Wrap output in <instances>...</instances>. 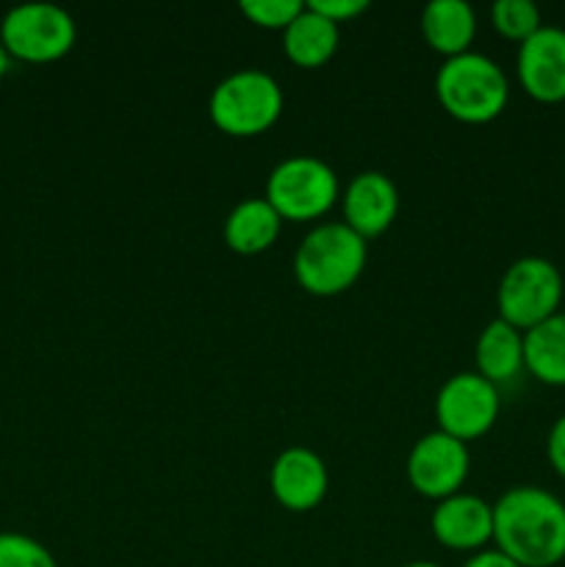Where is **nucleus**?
Masks as SVG:
<instances>
[{
  "instance_id": "obj_1",
  "label": "nucleus",
  "mask_w": 565,
  "mask_h": 567,
  "mask_svg": "<svg viewBox=\"0 0 565 567\" xmlns=\"http://www.w3.org/2000/svg\"><path fill=\"white\" fill-rule=\"evenodd\" d=\"M493 540L518 567H554L565 559V502L537 485L510 487L493 504Z\"/></svg>"
},
{
  "instance_id": "obj_2",
  "label": "nucleus",
  "mask_w": 565,
  "mask_h": 567,
  "mask_svg": "<svg viewBox=\"0 0 565 567\" xmlns=\"http://www.w3.org/2000/svg\"><path fill=\"white\" fill-rule=\"evenodd\" d=\"M369 247L347 221H325L299 241L294 252V277L316 297H336L363 275Z\"/></svg>"
},
{
  "instance_id": "obj_3",
  "label": "nucleus",
  "mask_w": 565,
  "mask_h": 567,
  "mask_svg": "<svg viewBox=\"0 0 565 567\" xmlns=\"http://www.w3.org/2000/svg\"><path fill=\"white\" fill-rule=\"evenodd\" d=\"M435 94L454 120L482 125L504 111L510 83L496 61L469 50L443 61L435 78Z\"/></svg>"
},
{
  "instance_id": "obj_4",
  "label": "nucleus",
  "mask_w": 565,
  "mask_h": 567,
  "mask_svg": "<svg viewBox=\"0 0 565 567\" xmlns=\"http://www.w3.org/2000/svg\"><path fill=\"white\" fill-rule=\"evenodd\" d=\"M208 114L230 136H258L282 114V89L269 72L238 70L216 83Z\"/></svg>"
},
{
  "instance_id": "obj_5",
  "label": "nucleus",
  "mask_w": 565,
  "mask_h": 567,
  "mask_svg": "<svg viewBox=\"0 0 565 567\" xmlns=\"http://www.w3.org/2000/svg\"><path fill=\"white\" fill-rule=\"evenodd\" d=\"M563 302V275L541 255L513 260L499 280V319L526 332L541 321L552 319Z\"/></svg>"
},
{
  "instance_id": "obj_6",
  "label": "nucleus",
  "mask_w": 565,
  "mask_h": 567,
  "mask_svg": "<svg viewBox=\"0 0 565 567\" xmlns=\"http://www.w3.org/2000/svg\"><path fill=\"white\" fill-rule=\"evenodd\" d=\"M266 199L282 219H319L338 199V177L332 166L316 155H291L271 169Z\"/></svg>"
},
{
  "instance_id": "obj_7",
  "label": "nucleus",
  "mask_w": 565,
  "mask_h": 567,
  "mask_svg": "<svg viewBox=\"0 0 565 567\" xmlns=\"http://www.w3.org/2000/svg\"><path fill=\"white\" fill-rule=\"evenodd\" d=\"M0 42L14 59L44 64L70 53L75 44V20L55 3H20L6 11L0 22Z\"/></svg>"
},
{
  "instance_id": "obj_8",
  "label": "nucleus",
  "mask_w": 565,
  "mask_h": 567,
  "mask_svg": "<svg viewBox=\"0 0 565 567\" xmlns=\"http://www.w3.org/2000/svg\"><path fill=\"white\" fill-rule=\"evenodd\" d=\"M499 388L476 371L452 374L441 385L435 399V415L441 432L458 437V441H474L482 437L499 419Z\"/></svg>"
},
{
  "instance_id": "obj_9",
  "label": "nucleus",
  "mask_w": 565,
  "mask_h": 567,
  "mask_svg": "<svg viewBox=\"0 0 565 567\" xmlns=\"http://www.w3.org/2000/svg\"><path fill=\"white\" fill-rule=\"evenodd\" d=\"M469 446L446 432L435 430L421 437L408 454V480L421 496L443 498L454 496L469 476Z\"/></svg>"
},
{
  "instance_id": "obj_10",
  "label": "nucleus",
  "mask_w": 565,
  "mask_h": 567,
  "mask_svg": "<svg viewBox=\"0 0 565 567\" xmlns=\"http://www.w3.org/2000/svg\"><path fill=\"white\" fill-rule=\"evenodd\" d=\"M518 81L541 103L565 100V28L543 25L518 44Z\"/></svg>"
},
{
  "instance_id": "obj_11",
  "label": "nucleus",
  "mask_w": 565,
  "mask_h": 567,
  "mask_svg": "<svg viewBox=\"0 0 565 567\" xmlns=\"http://www.w3.org/2000/svg\"><path fill=\"white\" fill-rule=\"evenodd\" d=\"M330 474H327L325 460L305 446H291L277 454L271 463L269 487L277 502L294 513H308L319 507L327 496Z\"/></svg>"
},
{
  "instance_id": "obj_12",
  "label": "nucleus",
  "mask_w": 565,
  "mask_h": 567,
  "mask_svg": "<svg viewBox=\"0 0 565 567\" xmlns=\"http://www.w3.org/2000/svg\"><path fill=\"white\" fill-rule=\"evenodd\" d=\"M432 535L454 551H482L493 540V504L471 493L443 498L432 513Z\"/></svg>"
},
{
  "instance_id": "obj_13",
  "label": "nucleus",
  "mask_w": 565,
  "mask_h": 567,
  "mask_svg": "<svg viewBox=\"0 0 565 567\" xmlns=\"http://www.w3.org/2000/svg\"><path fill=\"white\" fill-rule=\"evenodd\" d=\"M399 210V192L382 172L369 169L352 177L343 192V216L358 236L374 238L393 225Z\"/></svg>"
},
{
  "instance_id": "obj_14",
  "label": "nucleus",
  "mask_w": 565,
  "mask_h": 567,
  "mask_svg": "<svg viewBox=\"0 0 565 567\" xmlns=\"http://www.w3.org/2000/svg\"><path fill=\"white\" fill-rule=\"evenodd\" d=\"M421 31L432 50L452 59L469 53L476 33V14L465 0H430L421 14Z\"/></svg>"
},
{
  "instance_id": "obj_15",
  "label": "nucleus",
  "mask_w": 565,
  "mask_h": 567,
  "mask_svg": "<svg viewBox=\"0 0 565 567\" xmlns=\"http://www.w3.org/2000/svg\"><path fill=\"white\" fill-rule=\"evenodd\" d=\"M282 216L271 208L269 199L249 197L238 203L225 219V241L238 255H258L277 241Z\"/></svg>"
},
{
  "instance_id": "obj_16",
  "label": "nucleus",
  "mask_w": 565,
  "mask_h": 567,
  "mask_svg": "<svg viewBox=\"0 0 565 567\" xmlns=\"http://www.w3.org/2000/svg\"><path fill=\"white\" fill-rule=\"evenodd\" d=\"M474 360L476 374L491 380L493 385L510 382L524 369V332L504 319H493L476 338Z\"/></svg>"
},
{
  "instance_id": "obj_17",
  "label": "nucleus",
  "mask_w": 565,
  "mask_h": 567,
  "mask_svg": "<svg viewBox=\"0 0 565 567\" xmlns=\"http://www.w3.org/2000/svg\"><path fill=\"white\" fill-rule=\"evenodd\" d=\"M338 39H341V33H338L336 22L321 17L319 11L305 3L297 20L282 31V48H286V55L294 64L321 66L338 50Z\"/></svg>"
},
{
  "instance_id": "obj_18",
  "label": "nucleus",
  "mask_w": 565,
  "mask_h": 567,
  "mask_svg": "<svg viewBox=\"0 0 565 567\" xmlns=\"http://www.w3.org/2000/svg\"><path fill=\"white\" fill-rule=\"evenodd\" d=\"M524 365L546 385H565V310L524 332Z\"/></svg>"
},
{
  "instance_id": "obj_19",
  "label": "nucleus",
  "mask_w": 565,
  "mask_h": 567,
  "mask_svg": "<svg viewBox=\"0 0 565 567\" xmlns=\"http://www.w3.org/2000/svg\"><path fill=\"white\" fill-rule=\"evenodd\" d=\"M491 20L502 37L513 42H526L537 28H543L541 9L532 0H496L491 9Z\"/></svg>"
},
{
  "instance_id": "obj_20",
  "label": "nucleus",
  "mask_w": 565,
  "mask_h": 567,
  "mask_svg": "<svg viewBox=\"0 0 565 567\" xmlns=\"http://www.w3.org/2000/svg\"><path fill=\"white\" fill-rule=\"evenodd\" d=\"M0 567H59L53 554L20 532H0Z\"/></svg>"
},
{
  "instance_id": "obj_21",
  "label": "nucleus",
  "mask_w": 565,
  "mask_h": 567,
  "mask_svg": "<svg viewBox=\"0 0 565 567\" xmlns=\"http://www.w3.org/2000/svg\"><path fill=\"white\" fill-rule=\"evenodd\" d=\"M302 9V0H242V14L255 25L271 31H286Z\"/></svg>"
},
{
  "instance_id": "obj_22",
  "label": "nucleus",
  "mask_w": 565,
  "mask_h": 567,
  "mask_svg": "<svg viewBox=\"0 0 565 567\" xmlns=\"http://www.w3.org/2000/svg\"><path fill=\"white\" fill-rule=\"evenodd\" d=\"M308 6L338 25V22L363 14V11L369 9V0H310Z\"/></svg>"
},
{
  "instance_id": "obj_23",
  "label": "nucleus",
  "mask_w": 565,
  "mask_h": 567,
  "mask_svg": "<svg viewBox=\"0 0 565 567\" xmlns=\"http://www.w3.org/2000/svg\"><path fill=\"white\" fill-rule=\"evenodd\" d=\"M546 454L552 468L565 480V415H559V419L552 424V430H548Z\"/></svg>"
},
{
  "instance_id": "obj_24",
  "label": "nucleus",
  "mask_w": 565,
  "mask_h": 567,
  "mask_svg": "<svg viewBox=\"0 0 565 567\" xmlns=\"http://www.w3.org/2000/svg\"><path fill=\"white\" fill-rule=\"evenodd\" d=\"M463 567H518L510 557H504L499 548H482Z\"/></svg>"
},
{
  "instance_id": "obj_25",
  "label": "nucleus",
  "mask_w": 565,
  "mask_h": 567,
  "mask_svg": "<svg viewBox=\"0 0 565 567\" xmlns=\"http://www.w3.org/2000/svg\"><path fill=\"white\" fill-rule=\"evenodd\" d=\"M6 72H9V53H6L3 42H0V81L6 78Z\"/></svg>"
},
{
  "instance_id": "obj_26",
  "label": "nucleus",
  "mask_w": 565,
  "mask_h": 567,
  "mask_svg": "<svg viewBox=\"0 0 565 567\" xmlns=\"http://www.w3.org/2000/svg\"><path fill=\"white\" fill-rule=\"evenodd\" d=\"M402 567H443V565L427 563V559H419V563H408V565H402Z\"/></svg>"
}]
</instances>
